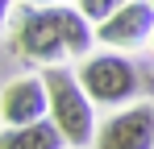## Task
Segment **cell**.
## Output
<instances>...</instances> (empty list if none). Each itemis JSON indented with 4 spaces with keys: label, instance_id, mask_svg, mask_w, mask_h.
Wrapping results in <instances>:
<instances>
[{
    "label": "cell",
    "instance_id": "10",
    "mask_svg": "<svg viewBox=\"0 0 154 149\" xmlns=\"http://www.w3.org/2000/svg\"><path fill=\"white\" fill-rule=\"evenodd\" d=\"M8 13H13V0H0V29H4V21H8Z\"/></svg>",
    "mask_w": 154,
    "mask_h": 149
},
{
    "label": "cell",
    "instance_id": "4",
    "mask_svg": "<svg viewBox=\"0 0 154 149\" xmlns=\"http://www.w3.org/2000/svg\"><path fill=\"white\" fill-rule=\"evenodd\" d=\"M150 37H154V0H129L121 13L96 25V42H104L108 50H137Z\"/></svg>",
    "mask_w": 154,
    "mask_h": 149
},
{
    "label": "cell",
    "instance_id": "2",
    "mask_svg": "<svg viewBox=\"0 0 154 149\" xmlns=\"http://www.w3.org/2000/svg\"><path fill=\"white\" fill-rule=\"evenodd\" d=\"M42 83H46V95H50V120L67 137V145L71 149L96 145L100 128H96V112H92V99L83 91L79 74H71L67 66H46Z\"/></svg>",
    "mask_w": 154,
    "mask_h": 149
},
{
    "label": "cell",
    "instance_id": "7",
    "mask_svg": "<svg viewBox=\"0 0 154 149\" xmlns=\"http://www.w3.org/2000/svg\"><path fill=\"white\" fill-rule=\"evenodd\" d=\"M67 137L58 133L54 120H38L25 128H4L0 133V149H63Z\"/></svg>",
    "mask_w": 154,
    "mask_h": 149
},
{
    "label": "cell",
    "instance_id": "5",
    "mask_svg": "<svg viewBox=\"0 0 154 149\" xmlns=\"http://www.w3.org/2000/svg\"><path fill=\"white\" fill-rule=\"evenodd\" d=\"M50 116V95H46V83L42 74H25V79H13L4 91H0V120L8 128H25Z\"/></svg>",
    "mask_w": 154,
    "mask_h": 149
},
{
    "label": "cell",
    "instance_id": "1",
    "mask_svg": "<svg viewBox=\"0 0 154 149\" xmlns=\"http://www.w3.org/2000/svg\"><path fill=\"white\" fill-rule=\"evenodd\" d=\"M13 42H17V50L25 58L58 62L63 54L83 58L92 50V42H96V29L79 8H63V4H54V8H21Z\"/></svg>",
    "mask_w": 154,
    "mask_h": 149
},
{
    "label": "cell",
    "instance_id": "3",
    "mask_svg": "<svg viewBox=\"0 0 154 149\" xmlns=\"http://www.w3.org/2000/svg\"><path fill=\"white\" fill-rule=\"evenodd\" d=\"M79 83L92 104H104V108H117V104H129L137 95V71L121 50H104V54H92L83 58L79 66Z\"/></svg>",
    "mask_w": 154,
    "mask_h": 149
},
{
    "label": "cell",
    "instance_id": "8",
    "mask_svg": "<svg viewBox=\"0 0 154 149\" xmlns=\"http://www.w3.org/2000/svg\"><path fill=\"white\" fill-rule=\"evenodd\" d=\"M129 0H79V13L88 17V21H96V25H104L112 13H121Z\"/></svg>",
    "mask_w": 154,
    "mask_h": 149
},
{
    "label": "cell",
    "instance_id": "9",
    "mask_svg": "<svg viewBox=\"0 0 154 149\" xmlns=\"http://www.w3.org/2000/svg\"><path fill=\"white\" fill-rule=\"evenodd\" d=\"M25 8H54V4H63V0H21Z\"/></svg>",
    "mask_w": 154,
    "mask_h": 149
},
{
    "label": "cell",
    "instance_id": "6",
    "mask_svg": "<svg viewBox=\"0 0 154 149\" xmlns=\"http://www.w3.org/2000/svg\"><path fill=\"white\" fill-rule=\"evenodd\" d=\"M96 149H154V108L133 104L108 116L96 133Z\"/></svg>",
    "mask_w": 154,
    "mask_h": 149
}]
</instances>
